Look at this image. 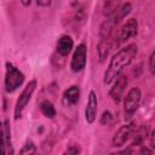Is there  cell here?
<instances>
[{"mask_svg": "<svg viewBox=\"0 0 155 155\" xmlns=\"http://www.w3.org/2000/svg\"><path fill=\"white\" fill-rule=\"evenodd\" d=\"M137 54V45L136 44H130L126 47L121 48L116 54L113 56V58L110 59L109 67L107 68L105 73H104V85H109L113 80H115L121 71L131 64V62L133 61V58Z\"/></svg>", "mask_w": 155, "mask_h": 155, "instance_id": "1", "label": "cell"}, {"mask_svg": "<svg viewBox=\"0 0 155 155\" xmlns=\"http://www.w3.org/2000/svg\"><path fill=\"white\" fill-rule=\"evenodd\" d=\"M24 81V75L11 63H6V75H5V88L8 93L15 92Z\"/></svg>", "mask_w": 155, "mask_h": 155, "instance_id": "2", "label": "cell"}, {"mask_svg": "<svg viewBox=\"0 0 155 155\" xmlns=\"http://www.w3.org/2000/svg\"><path fill=\"white\" fill-rule=\"evenodd\" d=\"M140 98H142V93L140 90L137 87L131 88L124 101V115H125V120H130L133 114L137 111L139 103H140Z\"/></svg>", "mask_w": 155, "mask_h": 155, "instance_id": "3", "label": "cell"}, {"mask_svg": "<svg viewBox=\"0 0 155 155\" xmlns=\"http://www.w3.org/2000/svg\"><path fill=\"white\" fill-rule=\"evenodd\" d=\"M35 88H36V80H31L27 84V86L22 91V93H21V96H19V98L16 103V107H15V119L16 120L22 117V114H23L27 104L29 103Z\"/></svg>", "mask_w": 155, "mask_h": 155, "instance_id": "4", "label": "cell"}, {"mask_svg": "<svg viewBox=\"0 0 155 155\" xmlns=\"http://www.w3.org/2000/svg\"><path fill=\"white\" fill-rule=\"evenodd\" d=\"M136 122H130V124H126L124 126H121L114 134L113 137V145L114 147H122L127 140H130L131 138H133V134L136 132Z\"/></svg>", "mask_w": 155, "mask_h": 155, "instance_id": "5", "label": "cell"}, {"mask_svg": "<svg viewBox=\"0 0 155 155\" xmlns=\"http://www.w3.org/2000/svg\"><path fill=\"white\" fill-rule=\"evenodd\" d=\"M86 53H87V48L84 44L79 45L75 48L73 58H71V63H70V67H71L73 71H81L85 68V65H86Z\"/></svg>", "mask_w": 155, "mask_h": 155, "instance_id": "6", "label": "cell"}, {"mask_svg": "<svg viewBox=\"0 0 155 155\" xmlns=\"http://www.w3.org/2000/svg\"><path fill=\"white\" fill-rule=\"evenodd\" d=\"M138 31V22L136 18H130L121 28L120 35H119V44L126 42L131 38L136 36Z\"/></svg>", "mask_w": 155, "mask_h": 155, "instance_id": "7", "label": "cell"}, {"mask_svg": "<svg viewBox=\"0 0 155 155\" xmlns=\"http://www.w3.org/2000/svg\"><path fill=\"white\" fill-rule=\"evenodd\" d=\"M127 84H128V79H127V76L124 75V74H120V75L115 79V82H114V85H113V87L110 88V92H109L110 97H111L115 102H120V101H121L122 94H124V92H125V88H126Z\"/></svg>", "mask_w": 155, "mask_h": 155, "instance_id": "8", "label": "cell"}, {"mask_svg": "<svg viewBox=\"0 0 155 155\" xmlns=\"http://www.w3.org/2000/svg\"><path fill=\"white\" fill-rule=\"evenodd\" d=\"M97 107H98L97 96L93 91H91L88 94V101H87V105H86V110H85V119H86L87 124L94 122L96 115H97Z\"/></svg>", "mask_w": 155, "mask_h": 155, "instance_id": "9", "label": "cell"}, {"mask_svg": "<svg viewBox=\"0 0 155 155\" xmlns=\"http://www.w3.org/2000/svg\"><path fill=\"white\" fill-rule=\"evenodd\" d=\"M73 46H74L73 39L69 35H63L59 38V40L57 42V52L61 56H67L71 51Z\"/></svg>", "mask_w": 155, "mask_h": 155, "instance_id": "10", "label": "cell"}, {"mask_svg": "<svg viewBox=\"0 0 155 155\" xmlns=\"http://www.w3.org/2000/svg\"><path fill=\"white\" fill-rule=\"evenodd\" d=\"M111 46H113V39L111 38L101 39V41H99V44L97 46V53H98V57H99L101 62H103L108 57V54H109V52L111 50Z\"/></svg>", "mask_w": 155, "mask_h": 155, "instance_id": "11", "label": "cell"}, {"mask_svg": "<svg viewBox=\"0 0 155 155\" xmlns=\"http://www.w3.org/2000/svg\"><path fill=\"white\" fill-rule=\"evenodd\" d=\"M79 98H80V88L78 86H75V85H73L69 88H67L64 91V93H63L64 102L67 104H70V105L76 104L78 101H79Z\"/></svg>", "mask_w": 155, "mask_h": 155, "instance_id": "12", "label": "cell"}, {"mask_svg": "<svg viewBox=\"0 0 155 155\" xmlns=\"http://www.w3.org/2000/svg\"><path fill=\"white\" fill-rule=\"evenodd\" d=\"M2 148L6 150V153H8L10 155H12V144H11V131H10V122L8 120L4 121V126H2Z\"/></svg>", "mask_w": 155, "mask_h": 155, "instance_id": "13", "label": "cell"}, {"mask_svg": "<svg viewBox=\"0 0 155 155\" xmlns=\"http://www.w3.org/2000/svg\"><path fill=\"white\" fill-rule=\"evenodd\" d=\"M148 132H149V128H148L147 125L139 126V127L136 130L134 134H133L132 145H133V147H139V145H142L143 142H144V140L147 139V137H148Z\"/></svg>", "mask_w": 155, "mask_h": 155, "instance_id": "14", "label": "cell"}, {"mask_svg": "<svg viewBox=\"0 0 155 155\" xmlns=\"http://www.w3.org/2000/svg\"><path fill=\"white\" fill-rule=\"evenodd\" d=\"M115 25H116V24H115V22H114L113 18H109V19H107L105 22H103V23L101 24V28H99L101 39H109V38H111Z\"/></svg>", "mask_w": 155, "mask_h": 155, "instance_id": "15", "label": "cell"}, {"mask_svg": "<svg viewBox=\"0 0 155 155\" xmlns=\"http://www.w3.org/2000/svg\"><path fill=\"white\" fill-rule=\"evenodd\" d=\"M121 6L122 4L120 1H105L103 5V13L110 18L116 15V12L120 10Z\"/></svg>", "mask_w": 155, "mask_h": 155, "instance_id": "16", "label": "cell"}, {"mask_svg": "<svg viewBox=\"0 0 155 155\" xmlns=\"http://www.w3.org/2000/svg\"><path fill=\"white\" fill-rule=\"evenodd\" d=\"M131 10H132V5H131L130 2H125V4H122V6L120 7V10L116 12V15L113 16V17H110V18L114 19L115 24H119V23L131 12Z\"/></svg>", "mask_w": 155, "mask_h": 155, "instance_id": "17", "label": "cell"}, {"mask_svg": "<svg viewBox=\"0 0 155 155\" xmlns=\"http://www.w3.org/2000/svg\"><path fill=\"white\" fill-rule=\"evenodd\" d=\"M40 110L48 119H53L56 116V109H54L53 104L51 102H48V101H45V102H42L40 104Z\"/></svg>", "mask_w": 155, "mask_h": 155, "instance_id": "18", "label": "cell"}, {"mask_svg": "<svg viewBox=\"0 0 155 155\" xmlns=\"http://www.w3.org/2000/svg\"><path fill=\"white\" fill-rule=\"evenodd\" d=\"M35 153H36V147H35V144H34L33 142H27V143L22 147V149H21V151H19V155H35Z\"/></svg>", "mask_w": 155, "mask_h": 155, "instance_id": "19", "label": "cell"}, {"mask_svg": "<svg viewBox=\"0 0 155 155\" xmlns=\"http://www.w3.org/2000/svg\"><path fill=\"white\" fill-rule=\"evenodd\" d=\"M111 120H113V115H111V113H110V111H104V113L102 114L101 122H102L103 125H108V124H110V122H111Z\"/></svg>", "mask_w": 155, "mask_h": 155, "instance_id": "20", "label": "cell"}, {"mask_svg": "<svg viewBox=\"0 0 155 155\" xmlns=\"http://www.w3.org/2000/svg\"><path fill=\"white\" fill-rule=\"evenodd\" d=\"M149 70L153 75H155V51H153L149 57Z\"/></svg>", "mask_w": 155, "mask_h": 155, "instance_id": "21", "label": "cell"}, {"mask_svg": "<svg viewBox=\"0 0 155 155\" xmlns=\"http://www.w3.org/2000/svg\"><path fill=\"white\" fill-rule=\"evenodd\" d=\"M79 153H80V149H79V147H69L67 150H65V153H64V155H79Z\"/></svg>", "mask_w": 155, "mask_h": 155, "instance_id": "22", "label": "cell"}, {"mask_svg": "<svg viewBox=\"0 0 155 155\" xmlns=\"http://www.w3.org/2000/svg\"><path fill=\"white\" fill-rule=\"evenodd\" d=\"M137 155H153V153H151V150H150L149 148H147V147H142Z\"/></svg>", "mask_w": 155, "mask_h": 155, "instance_id": "23", "label": "cell"}, {"mask_svg": "<svg viewBox=\"0 0 155 155\" xmlns=\"http://www.w3.org/2000/svg\"><path fill=\"white\" fill-rule=\"evenodd\" d=\"M110 155H132V151L131 149H125V150H120V151H116V153H111Z\"/></svg>", "mask_w": 155, "mask_h": 155, "instance_id": "24", "label": "cell"}, {"mask_svg": "<svg viewBox=\"0 0 155 155\" xmlns=\"http://www.w3.org/2000/svg\"><path fill=\"white\" fill-rule=\"evenodd\" d=\"M36 4L39 6H50L51 5V1L50 0H38Z\"/></svg>", "mask_w": 155, "mask_h": 155, "instance_id": "25", "label": "cell"}, {"mask_svg": "<svg viewBox=\"0 0 155 155\" xmlns=\"http://www.w3.org/2000/svg\"><path fill=\"white\" fill-rule=\"evenodd\" d=\"M150 145H151L153 149H155V130L150 134Z\"/></svg>", "mask_w": 155, "mask_h": 155, "instance_id": "26", "label": "cell"}, {"mask_svg": "<svg viewBox=\"0 0 155 155\" xmlns=\"http://www.w3.org/2000/svg\"><path fill=\"white\" fill-rule=\"evenodd\" d=\"M22 4H24V5H30V1H22Z\"/></svg>", "mask_w": 155, "mask_h": 155, "instance_id": "27", "label": "cell"}]
</instances>
